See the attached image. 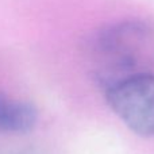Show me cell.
Wrapping results in <instances>:
<instances>
[{"label": "cell", "instance_id": "cell-1", "mask_svg": "<svg viewBox=\"0 0 154 154\" xmlns=\"http://www.w3.org/2000/svg\"><path fill=\"white\" fill-rule=\"evenodd\" d=\"M89 57L93 77L106 91L128 77L152 72L154 32L139 20L111 24L91 39Z\"/></svg>", "mask_w": 154, "mask_h": 154}, {"label": "cell", "instance_id": "cell-2", "mask_svg": "<svg viewBox=\"0 0 154 154\" xmlns=\"http://www.w3.org/2000/svg\"><path fill=\"white\" fill-rule=\"evenodd\" d=\"M107 103L131 131L154 137V75L142 73L104 91Z\"/></svg>", "mask_w": 154, "mask_h": 154}, {"label": "cell", "instance_id": "cell-3", "mask_svg": "<svg viewBox=\"0 0 154 154\" xmlns=\"http://www.w3.org/2000/svg\"><path fill=\"white\" fill-rule=\"evenodd\" d=\"M38 111L32 103L0 92V133L24 134L35 127Z\"/></svg>", "mask_w": 154, "mask_h": 154}]
</instances>
